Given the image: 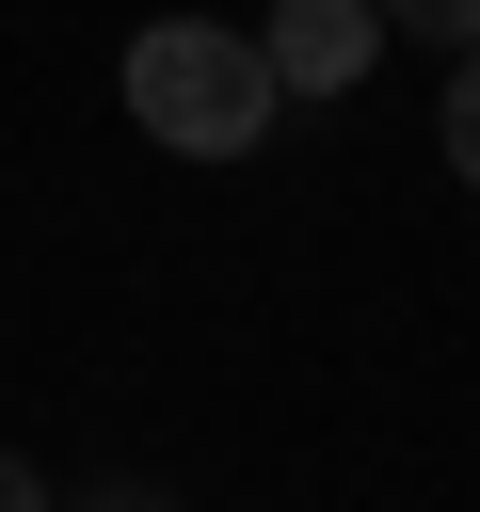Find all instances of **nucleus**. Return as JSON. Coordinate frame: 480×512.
Masks as SVG:
<instances>
[{"instance_id": "nucleus-1", "label": "nucleus", "mask_w": 480, "mask_h": 512, "mask_svg": "<svg viewBox=\"0 0 480 512\" xmlns=\"http://www.w3.org/2000/svg\"><path fill=\"white\" fill-rule=\"evenodd\" d=\"M272 112H288V80H272V48H256L240 16H144V32H128V128H144V144H176V160H256Z\"/></svg>"}, {"instance_id": "nucleus-2", "label": "nucleus", "mask_w": 480, "mask_h": 512, "mask_svg": "<svg viewBox=\"0 0 480 512\" xmlns=\"http://www.w3.org/2000/svg\"><path fill=\"white\" fill-rule=\"evenodd\" d=\"M256 48H272V80H288V96H352V80H368V48H384V0H272V16H256Z\"/></svg>"}, {"instance_id": "nucleus-3", "label": "nucleus", "mask_w": 480, "mask_h": 512, "mask_svg": "<svg viewBox=\"0 0 480 512\" xmlns=\"http://www.w3.org/2000/svg\"><path fill=\"white\" fill-rule=\"evenodd\" d=\"M432 128H448V176H464V192H480V48H464V64H448V112H432Z\"/></svg>"}, {"instance_id": "nucleus-4", "label": "nucleus", "mask_w": 480, "mask_h": 512, "mask_svg": "<svg viewBox=\"0 0 480 512\" xmlns=\"http://www.w3.org/2000/svg\"><path fill=\"white\" fill-rule=\"evenodd\" d=\"M384 32H432V48H480V0H384Z\"/></svg>"}, {"instance_id": "nucleus-5", "label": "nucleus", "mask_w": 480, "mask_h": 512, "mask_svg": "<svg viewBox=\"0 0 480 512\" xmlns=\"http://www.w3.org/2000/svg\"><path fill=\"white\" fill-rule=\"evenodd\" d=\"M0 512H48V480H32V464H16V448H0Z\"/></svg>"}, {"instance_id": "nucleus-6", "label": "nucleus", "mask_w": 480, "mask_h": 512, "mask_svg": "<svg viewBox=\"0 0 480 512\" xmlns=\"http://www.w3.org/2000/svg\"><path fill=\"white\" fill-rule=\"evenodd\" d=\"M96 512H160V496H128V480H112V496H96Z\"/></svg>"}]
</instances>
